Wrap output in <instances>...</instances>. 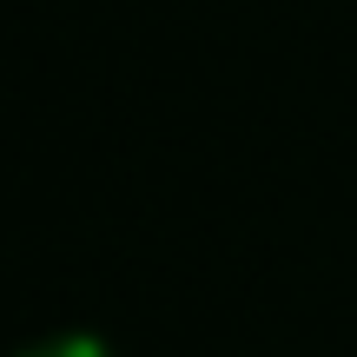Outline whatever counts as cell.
I'll return each instance as SVG.
<instances>
[{"instance_id": "6da1fadb", "label": "cell", "mask_w": 357, "mask_h": 357, "mask_svg": "<svg viewBox=\"0 0 357 357\" xmlns=\"http://www.w3.org/2000/svg\"><path fill=\"white\" fill-rule=\"evenodd\" d=\"M20 357H113L100 344V337H79V331H66V337H47V344H26Z\"/></svg>"}]
</instances>
